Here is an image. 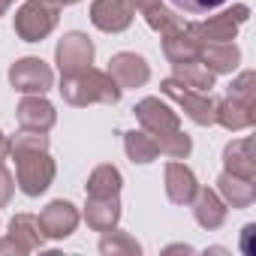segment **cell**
Here are the masks:
<instances>
[{"label":"cell","mask_w":256,"mask_h":256,"mask_svg":"<svg viewBox=\"0 0 256 256\" xmlns=\"http://www.w3.org/2000/svg\"><path fill=\"white\" fill-rule=\"evenodd\" d=\"M214 124H220L229 133L250 130L256 124V72L244 70L226 90V96L217 102Z\"/></svg>","instance_id":"obj_1"},{"label":"cell","mask_w":256,"mask_h":256,"mask_svg":"<svg viewBox=\"0 0 256 256\" xmlns=\"http://www.w3.org/2000/svg\"><path fill=\"white\" fill-rule=\"evenodd\" d=\"M58 90H60L64 102H70L76 108H84V106H94V102L114 106L120 100V94H124L108 72L94 70V66H88V70H82L76 76H60V88Z\"/></svg>","instance_id":"obj_2"},{"label":"cell","mask_w":256,"mask_h":256,"mask_svg":"<svg viewBox=\"0 0 256 256\" xmlns=\"http://www.w3.org/2000/svg\"><path fill=\"white\" fill-rule=\"evenodd\" d=\"M10 157L16 160V184L24 196H42L52 187L58 166L48 148H12Z\"/></svg>","instance_id":"obj_3"},{"label":"cell","mask_w":256,"mask_h":256,"mask_svg":"<svg viewBox=\"0 0 256 256\" xmlns=\"http://www.w3.org/2000/svg\"><path fill=\"white\" fill-rule=\"evenodd\" d=\"M160 94L166 100H172L193 124L199 126H211L214 124V112H217V100L211 94H202V90H193V88H184L178 78H163L160 82Z\"/></svg>","instance_id":"obj_4"},{"label":"cell","mask_w":256,"mask_h":256,"mask_svg":"<svg viewBox=\"0 0 256 256\" xmlns=\"http://www.w3.org/2000/svg\"><path fill=\"white\" fill-rule=\"evenodd\" d=\"M60 10L46 4V0H28L16 12V34L24 42H42L54 28H58Z\"/></svg>","instance_id":"obj_5"},{"label":"cell","mask_w":256,"mask_h":256,"mask_svg":"<svg viewBox=\"0 0 256 256\" xmlns=\"http://www.w3.org/2000/svg\"><path fill=\"white\" fill-rule=\"evenodd\" d=\"M250 18L247 4H235L232 10H223L220 16H211L205 22H187L190 34L205 46V42H232L238 36V28Z\"/></svg>","instance_id":"obj_6"},{"label":"cell","mask_w":256,"mask_h":256,"mask_svg":"<svg viewBox=\"0 0 256 256\" xmlns=\"http://www.w3.org/2000/svg\"><path fill=\"white\" fill-rule=\"evenodd\" d=\"M94 54H96V48H94L90 36L82 30L64 34L54 46V64H58L60 76H76V72L88 70L94 64Z\"/></svg>","instance_id":"obj_7"},{"label":"cell","mask_w":256,"mask_h":256,"mask_svg":"<svg viewBox=\"0 0 256 256\" xmlns=\"http://www.w3.org/2000/svg\"><path fill=\"white\" fill-rule=\"evenodd\" d=\"M42 226H40V217L34 214H16L10 220V235L0 238V256L4 253H16V256H28V253H36L42 250Z\"/></svg>","instance_id":"obj_8"},{"label":"cell","mask_w":256,"mask_h":256,"mask_svg":"<svg viewBox=\"0 0 256 256\" xmlns=\"http://www.w3.org/2000/svg\"><path fill=\"white\" fill-rule=\"evenodd\" d=\"M133 114H136V120L142 124V130L151 133L154 139L181 130V118H178V112H175L169 102H163L160 96H145V100H139V102L133 106Z\"/></svg>","instance_id":"obj_9"},{"label":"cell","mask_w":256,"mask_h":256,"mask_svg":"<svg viewBox=\"0 0 256 256\" xmlns=\"http://www.w3.org/2000/svg\"><path fill=\"white\" fill-rule=\"evenodd\" d=\"M10 84L18 94H48L54 88V72L42 58H22L10 66Z\"/></svg>","instance_id":"obj_10"},{"label":"cell","mask_w":256,"mask_h":256,"mask_svg":"<svg viewBox=\"0 0 256 256\" xmlns=\"http://www.w3.org/2000/svg\"><path fill=\"white\" fill-rule=\"evenodd\" d=\"M78 220H82L78 208H76L72 202H66V199H54V202H48V205L40 211L42 235L52 238V241H64V238H70V235L76 232Z\"/></svg>","instance_id":"obj_11"},{"label":"cell","mask_w":256,"mask_h":256,"mask_svg":"<svg viewBox=\"0 0 256 256\" xmlns=\"http://www.w3.org/2000/svg\"><path fill=\"white\" fill-rule=\"evenodd\" d=\"M106 72L118 82L120 90H124V88H145L148 78H151L148 60H145L142 54H136V52H118V54H112Z\"/></svg>","instance_id":"obj_12"},{"label":"cell","mask_w":256,"mask_h":256,"mask_svg":"<svg viewBox=\"0 0 256 256\" xmlns=\"http://www.w3.org/2000/svg\"><path fill=\"white\" fill-rule=\"evenodd\" d=\"M16 120L22 130H34V133H48L54 120H58V112L54 106L46 100V94H24V100L18 102L16 108Z\"/></svg>","instance_id":"obj_13"},{"label":"cell","mask_w":256,"mask_h":256,"mask_svg":"<svg viewBox=\"0 0 256 256\" xmlns=\"http://www.w3.org/2000/svg\"><path fill=\"white\" fill-rule=\"evenodd\" d=\"M90 24L102 34H124L133 24V6L126 0H94Z\"/></svg>","instance_id":"obj_14"},{"label":"cell","mask_w":256,"mask_h":256,"mask_svg":"<svg viewBox=\"0 0 256 256\" xmlns=\"http://www.w3.org/2000/svg\"><path fill=\"white\" fill-rule=\"evenodd\" d=\"M190 205H193V217H196V223H199L205 232H214V229H220V226L226 223L229 205L220 199L217 190H211V187H199Z\"/></svg>","instance_id":"obj_15"},{"label":"cell","mask_w":256,"mask_h":256,"mask_svg":"<svg viewBox=\"0 0 256 256\" xmlns=\"http://www.w3.org/2000/svg\"><path fill=\"white\" fill-rule=\"evenodd\" d=\"M163 178H166V196H169L172 205H190L193 202V196L199 190V181H196L190 166H184L181 160H172V163H166Z\"/></svg>","instance_id":"obj_16"},{"label":"cell","mask_w":256,"mask_h":256,"mask_svg":"<svg viewBox=\"0 0 256 256\" xmlns=\"http://www.w3.org/2000/svg\"><path fill=\"white\" fill-rule=\"evenodd\" d=\"M214 190H217L220 199H223L229 208H235V211L250 208V205L256 202V181H253V178H241V175H232V172H220Z\"/></svg>","instance_id":"obj_17"},{"label":"cell","mask_w":256,"mask_h":256,"mask_svg":"<svg viewBox=\"0 0 256 256\" xmlns=\"http://www.w3.org/2000/svg\"><path fill=\"white\" fill-rule=\"evenodd\" d=\"M163 36V54L169 64H187V60H199V52H202V42L190 34L187 22L184 28H175L169 34H160Z\"/></svg>","instance_id":"obj_18"},{"label":"cell","mask_w":256,"mask_h":256,"mask_svg":"<svg viewBox=\"0 0 256 256\" xmlns=\"http://www.w3.org/2000/svg\"><path fill=\"white\" fill-rule=\"evenodd\" d=\"M120 220V199L118 196H88L84 202V223L94 232H108Z\"/></svg>","instance_id":"obj_19"},{"label":"cell","mask_w":256,"mask_h":256,"mask_svg":"<svg viewBox=\"0 0 256 256\" xmlns=\"http://www.w3.org/2000/svg\"><path fill=\"white\" fill-rule=\"evenodd\" d=\"M223 172H232V175L256 181V157H253V139L250 136L232 139L223 148Z\"/></svg>","instance_id":"obj_20"},{"label":"cell","mask_w":256,"mask_h":256,"mask_svg":"<svg viewBox=\"0 0 256 256\" xmlns=\"http://www.w3.org/2000/svg\"><path fill=\"white\" fill-rule=\"evenodd\" d=\"M199 60L214 72V76H226L235 72L241 64V48L235 42H205L199 52Z\"/></svg>","instance_id":"obj_21"},{"label":"cell","mask_w":256,"mask_h":256,"mask_svg":"<svg viewBox=\"0 0 256 256\" xmlns=\"http://www.w3.org/2000/svg\"><path fill=\"white\" fill-rule=\"evenodd\" d=\"M120 136H124V151H126V157H130L133 163L148 166V163H154L160 157L157 142H154L151 133H145V130H126Z\"/></svg>","instance_id":"obj_22"},{"label":"cell","mask_w":256,"mask_h":256,"mask_svg":"<svg viewBox=\"0 0 256 256\" xmlns=\"http://www.w3.org/2000/svg\"><path fill=\"white\" fill-rule=\"evenodd\" d=\"M120 187H124L120 172H118L112 163H102V166H96V169L88 175L84 193H88V196H120Z\"/></svg>","instance_id":"obj_23"},{"label":"cell","mask_w":256,"mask_h":256,"mask_svg":"<svg viewBox=\"0 0 256 256\" xmlns=\"http://www.w3.org/2000/svg\"><path fill=\"white\" fill-rule=\"evenodd\" d=\"M172 66H175V76H172V78H178L184 88H193V90L211 94L217 76H214L202 60H187V64H172Z\"/></svg>","instance_id":"obj_24"},{"label":"cell","mask_w":256,"mask_h":256,"mask_svg":"<svg viewBox=\"0 0 256 256\" xmlns=\"http://www.w3.org/2000/svg\"><path fill=\"white\" fill-rule=\"evenodd\" d=\"M100 253L102 256H142V244L130 235V232H120L118 226L102 232L100 238Z\"/></svg>","instance_id":"obj_25"},{"label":"cell","mask_w":256,"mask_h":256,"mask_svg":"<svg viewBox=\"0 0 256 256\" xmlns=\"http://www.w3.org/2000/svg\"><path fill=\"white\" fill-rule=\"evenodd\" d=\"M154 142H157V151H160L163 157H169V160H187L190 151H193V139H190L184 130H175V133L160 136V139H154Z\"/></svg>","instance_id":"obj_26"},{"label":"cell","mask_w":256,"mask_h":256,"mask_svg":"<svg viewBox=\"0 0 256 256\" xmlns=\"http://www.w3.org/2000/svg\"><path fill=\"white\" fill-rule=\"evenodd\" d=\"M145 22H148V28L151 30H157V34H169V30H175V28H184V18L175 12V10H169V6H154L151 12H145Z\"/></svg>","instance_id":"obj_27"},{"label":"cell","mask_w":256,"mask_h":256,"mask_svg":"<svg viewBox=\"0 0 256 256\" xmlns=\"http://www.w3.org/2000/svg\"><path fill=\"white\" fill-rule=\"evenodd\" d=\"M172 4L187 16H202V12H211V10L223 6L226 0H172Z\"/></svg>","instance_id":"obj_28"},{"label":"cell","mask_w":256,"mask_h":256,"mask_svg":"<svg viewBox=\"0 0 256 256\" xmlns=\"http://www.w3.org/2000/svg\"><path fill=\"white\" fill-rule=\"evenodd\" d=\"M12 193H16V178L10 175V169L0 163V208H6L12 202Z\"/></svg>","instance_id":"obj_29"},{"label":"cell","mask_w":256,"mask_h":256,"mask_svg":"<svg viewBox=\"0 0 256 256\" xmlns=\"http://www.w3.org/2000/svg\"><path fill=\"white\" fill-rule=\"evenodd\" d=\"M253 232H256V223H247L244 229H241V250L250 256L253 253V247H250V238H253Z\"/></svg>","instance_id":"obj_30"},{"label":"cell","mask_w":256,"mask_h":256,"mask_svg":"<svg viewBox=\"0 0 256 256\" xmlns=\"http://www.w3.org/2000/svg\"><path fill=\"white\" fill-rule=\"evenodd\" d=\"M126 4H130L133 10H139V12L145 16V12H151L154 6H160V4H163V0H126Z\"/></svg>","instance_id":"obj_31"},{"label":"cell","mask_w":256,"mask_h":256,"mask_svg":"<svg viewBox=\"0 0 256 256\" xmlns=\"http://www.w3.org/2000/svg\"><path fill=\"white\" fill-rule=\"evenodd\" d=\"M6 157H10V136L0 133V163H4Z\"/></svg>","instance_id":"obj_32"},{"label":"cell","mask_w":256,"mask_h":256,"mask_svg":"<svg viewBox=\"0 0 256 256\" xmlns=\"http://www.w3.org/2000/svg\"><path fill=\"white\" fill-rule=\"evenodd\" d=\"M178 250H184V253H193V247H187V244H172V247H166V253H178Z\"/></svg>","instance_id":"obj_33"},{"label":"cell","mask_w":256,"mask_h":256,"mask_svg":"<svg viewBox=\"0 0 256 256\" xmlns=\"http://www.w3.org/2000/svg\"><path fill=\"white\" fill-rule=\"evenodd\" d=\"M46 4H52V6H72V4H78V0H46Z\"/></svg>","instance_id":"obj_34"},{"label":"cell","mask_w":256,"mask_h":256,"mask_svg":"<svg viewBox=\"0 0 256 256\" xmlns=\"http://www.w3.org/2000/svg\"><path fill=\"white\" fill-rule=\"evenodd\" d=\"M16 4V0H0V16H6L10 12V6Z\"/></svg>","instance_id":"obj_35"}]
</instances>
